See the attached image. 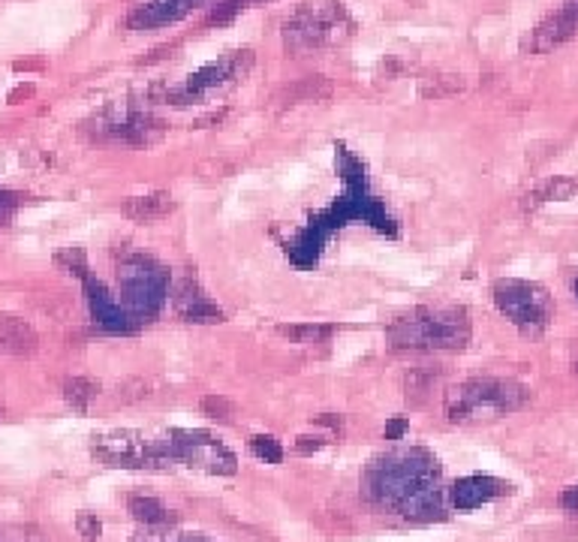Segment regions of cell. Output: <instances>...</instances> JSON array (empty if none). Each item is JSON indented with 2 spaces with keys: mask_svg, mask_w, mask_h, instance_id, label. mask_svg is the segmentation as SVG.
<instances>
[{
  "mask_svg": "<svg viewBox=\"0 0 578 542\" xmlns=\"http://www.w3.org/2000/svg\"><path fill=\"white\" fill-rule=\"evenodd\" d=\"M350 28L352 22L341 4L316 0V4H305L292 15V22H287V42L292 49H323L350 37Z\"/></svg>",
  "mask_w": 578,
  "mask_h": 542,
  "instance_id": "1",
  "label": "cell"
},
{
  "mask_svg": "<svg viewBox=\"0 0 578 542\" xmlns=\"http://www.w3.org/2000/svg\"><path fill=\"white\" fill-rule=\"evenodd\" d=\"M528 401V389L503 380H476L458 392V401L449 404V419H467L476 413H506Z\"/></svg>",
  "mask_w": 578,
  "mask_h": 542,
  "instance_id": "2",
  "label": "cell"
},
{
  "mask_svg": "<svg viewBox=\"0 0 578 542\" xmlns=\"http://www.w3.org/2000/svg\"><path fill=\"white\" fill-rule=\"evenodd\" d=\"M494 296H497V305L503 307V314H509L512 323L524 325V329H542V325L548 323L551 301L542 287L506 280V283H497Z\"/></svg>",
  "mask_w": 578,
  "mask_h": 542,
  "instance_id": "3",
  "label": "cell"
},
{
  "mask_svg": "<svg viewBox=\"0 0 578 542\" xmlns=\"http://www.w3.org/2000/svg\"><path fill=\"white\" fill-rule=\"evenodd\" d=\"M250 60H253V55H250V51L245 49V51H236V55L218 60V64L202 67V70L196 73V76H190L184 88L175 91L172 97H175L178 102H184L190 97H200V93H205L209 88H218V84H223V82L238 79V76H245V70L250 67Z\"/></svg>",
  "mask_w": 578,
  "mask_h": 542,
  "instance_id": "4",
  "label": "cell"
},
{
  "mask_svg": "<svg viewBox=\"0 0 578 542\" xmlns=\"http://www.w3.org/2000/svg\"><path fill=\"white\" fill-rule=\"evenodd\" d=\"M575 33H578V24H575L573 15H569L566 10H557V13H551L537 31H533L528 46H530L533 55H548V51H555L557 46H564V42L573 40Z\"/></svg>",
  "mask_w": 578,
  "mask_h": 542,
  "instance_id": "5",
  "label": "cell"
},
{
  "mask_svg": "<svg viewBox=\"0 0 578 542\" xmlns=\"http://www.w3.org/2000/svg\"><path fill=\"white\" fill-rule=\"evenodd\" d=\"M200 4V0H151V4H145L139 13L133 15L130 24L133 28H160V24H172L178 19H184V15L193 10V6Z\"/></svg>",
  "mask_w": 578,
  "mask_h": 542,
  "instance_id": "6",
  "label": "cell"
},
{
  "mask_svg": "<svg viewBox=\"0 0 578 542\" xmlns=\"http://www.w3.org/2000/svg\"><path fill=\"white\" fill-rule=\"evenodd\" d=\"M503 488H506L503 482H497L491 476H467L455 485L452 501L458 510H473V506H482L485 501H491V497H497Z\"/></svg>",
  "mask_w": 578,
  "mask_h": 542,
  "instance_id": "7",
  "label": "cell"
},
{
  "mask_svg": "<svg viewBox=\"0 0 578 542\" xmlns=\"http://www.w3.org/2000/svg\"><path fill=\"white\" fill-rule=\"evenodd\" d=\"M37 332L31 329L28 323L19 320V316H0V347L19 352V356H31L37 350Z\"/></svg>",
  "mask_w": 578,
  "mask_h": 542,
  "instance_id": "8",
  "label": "cell"
},
{
  "mask_svg": "<svg viewBox=\"0 0 578 542\" xmlns=\"http://www.w3.org/2000/svg\"><path fill=\"white\" fill-rule=\"evenodd\" d=\"M175 209L169 193H148V196H133V200L124 202V211L127 218L136 220V223H151V220H160Z\"/></svg>",
  "mask_w": 578,
  "mask_h": 542,
  "instance_id": "9",
  "label": "cell"
},
{
  "mask_svg": "<svg viewBox=\"0 0 578 542\" xmlns=\"http://www.w3.org/2000/svg\"><path fill=\"white\" fill-rule=\"evenodd\" d=\"M332 93V84L325 79H305L298 84H289L287 91H283V97H287V106H296V102H314V100H325Z\"/></svg>",
  "mask_w": 578,
  "mask_h": 542,
  "instance_id": "10",
  "label": "cell"
},
{
  "mask_svg": "<svg viewBox=\"0 0 578 542\" xmlns=\"http://www.w3.org/2000/svg\"><path fill=\"white\" fill-rule=\"evenodd\" d=\"M578 193V181L573 178H551L546 184H539L528 200L530 205H542V202H557V200H569V196Z\"/></svg>",
  "mask_w": 578,
  "mask_h": 542,
  "instance_id": "11",
  "label": "cell"
},
{
  "mask_svg": "<svg viewBox=\"0 0 578 542\" xmlns=\"http://www.w3.org/2000/svg\"><path fill=\"white\" fill-rule=\"evenodd\" d=\"M130 512H133V519H139L145 524H163L169 519V510L157 501V497H142V494L130 497Z\"/></svg>",
  "mask_w": 578,
  "mask_h": 542,
  "instance_id": "12",
  "label": "cell"
},
{
  "mask_svg": "<svg viewBox=\"0 0 578 542\" xmlns=\"http://www.w3.org/2000/svg\"><path fill=\"white\" fill-rule=\"evenodd\" d=\"M97 395V386L91 380H84V377H73V380L64 383V398L73 404L76 410H84L88 407V401Z\"/></svg>",
  "mask_w": 578,
  "mask_h": 542,
  "instance_id": "13",
  "label": "cell"
},
{
  "mask_svg": "<svg viewBox=\"0 0 578 542\" xmlns=\"http://www.w3.org/2000/svg\"><path fill=\"white\" fill-rule=\"evenodd\" d=\"M278 332L283 334V338L298 341V343H314V341H323L332 334L329 325H280Z\"/></svg>",
  "mask_w": 578,
  "mask_h": 542,
  "instance_id": "14",
  "label": "cell"
},
{
  "mask_svg": "<svg viewBox=\"0 0 578 542\" xmlns=\"http://www.w3.org/2000/svg\"><path fill=\"white\" fill-rule=\"evenodd\" d=\"M250 449L256 452V458H262V461H269V464H280L283 461V449H280V443L274 440V437H253L250 440Z\"/></svg>",
  "mask_w": 578,
  "mask_h": 542,
  "instance_id": "15",
  "label": "cell"
},
{
  "mask_svg": "<svg viewBox=\"0 0 578 542\" xmlns=\"http://www.w3.org/2000/svg\"><path fill=\"white\" fill-rule=\"evenodd\" d=\"M202 410L205 416H214V419H229L232 416V401L220 398V395H209V398H202Z\"/></svg>",
  "mask_w": 578,
  "mask_h": 542,
  "instance_id": "16",
  "label": "cell"
},
{
  "mask_svg": "<svg viewBox=\"0 0 578 542\" xmlns=\"http://www.w3.org/2000/svg\"><path fill=\"white\" fill-rule=\"evenodd\" d=\"M76 528H79V533L88 542H93V539H100V533H102V524L93 519V515H88V512H82L79 519H76Z\"/></svg>",
  "mask_w": 578,
  "mask_h": 542,
  "instance_id": "17",
  "label": "cell"
},
{
  "mask_svg": "<svg viewBox=\"0 0 578 542\" xmlns=\"http://www.w3.org/2000/svg\"><path fill=\"white\" fill-rule=\"evenodd\" d=\"M238 10H241V0H227V4H223L220 10H214V13H211V19H209V22H211V24H223V22H229L232 15H236Z\"/></svg>",
  "mask_w": 578,
  "mask_h": 542,
  "instance_id": "18",
  "label": "cell"
},
{
  "mask_svg": "<svg viewBox=\"0 0 578 542\" xmlns=\"http://www.w3.org/2000/svg\"><path fill=\"white\" fill-rule=\"evenodd\" d=\"M410 431V422L407 419H392V422H386V440H401L404 434Z\"/></svg>",
  "mask_w": 578,
  "mask_h": 542,
  "instance_id": "19",
  "label": "cell"
},
{
  "mask_svg": "<svg viewBox=\"0 0 578 542\" xmlns=\"http://www.w3.org/2000/svg\"><path fill=\"white\" fill-rule=\"evenodd\" d=\"M560 506H564L566 512H578V488H566V492H560Z\"/></svg>",
  "mask_w": 578,
  "mask_h": 542,
  "instance_id": "20",
  "label": "cell"
},
{
  "mask_svg": "<svg viewBox=\"0 0 578 542\" xmlns=\"http://www.w3.org/2000/svg\"><path fill=\"white\" fill-rule=\"evenodd\" d=\"M319 446H323V437H298L296 449H298L301 455H310V452H316Z\"/></svg>",
  "mask_w": 578,
  "mask_h": 542,
  "instance_id": "21",
  "label": "cell"
},
{
  "mask_svg": "<svg viewBox=\"0 0 578 542\" xmlns=\"http://www.w3.org/2000/svg\"><path fill=\"white\" fill-rule=\"evenodd\" d=\"M560 10H566L575 19V24H578V0H564V6H560Z\"/></svg>",
  "mask_w": 578,
  "mask_h": 542,
  "instance_id": "22",
  "label": "cell"
},
{
  "mask_svg": "<svg viewBox=\"0 0 578 542\" xmlns=\"http://www.w3.org/2000/svg\"><path fill=\"white\" fill-rule=\"evenodd\" d=\"M316 422H323V425H341V419H334L332 413H325V416H319Z\"/></svg>",
  "mask_w": 578,
  "mask_h": 542,
  "instance_id": "23",
  "label": "cell"
}]
</instances>
